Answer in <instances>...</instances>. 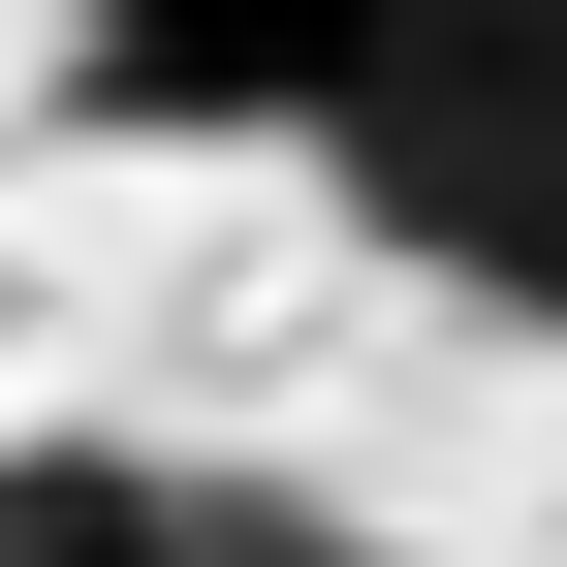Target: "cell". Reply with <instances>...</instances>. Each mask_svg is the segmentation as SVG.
<instances>
[{"mask_svg":"<svg viewBox=\"0 0 567 567\" xmlns=\"http://www.w3.org/2000/svg\"><path fill=\"white\" fill-rule=\"evenodd\" d=\"M347 0H63V126L95 158H316Z\"/></svg>","mask_w":567,"mask_h":567,"instance_id":"7a4b0ae2","label":"cell"},{"mask_svg":"<svg viewBox=\"0 0 567 567\" xmlns=\"http://www.w3.org/2000/svg\"><path fill=\"white\" fill-rule=\"evenodd\" d=\"M0 567H221V473H158V442H0Z\"/></svg>","mask_w":567,"mask_h":567,"instance_id":"3957f363","label":"cell"},{"mask_svg":"<svg viewBox=\"0 0 567 567\" xmlns=\"http://www.w3.org/2000/svg\"><path fill=\"white\" fill-rule=\"evenodd\" d=\"M316 158H347V221H379L410 284L567 316V0H347Z\"/></svg>","mask_w":567,"mask_h":567,"instance_id":"6da1fadb","label":"cell"}]
</instances>
